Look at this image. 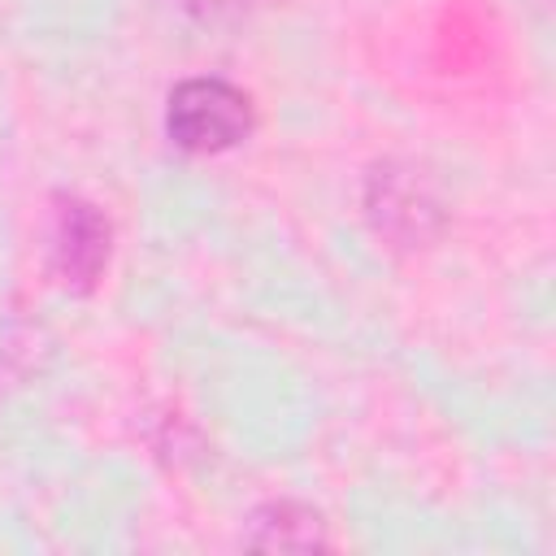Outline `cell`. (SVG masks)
Wrapping results in <instances>:
<instances>
[{
  "label": "cell",
  "mask_w": 556,
  "mask_h": 556,
  "mask_svg": "<svg viewBox=\"0 0 556 556\" xmlns=\"http://www.w3.org/2000/svg\"><path fill=\"white\" fill-rule=\"evenodd\" d=\"M256 126L252 96L222 74H191L165 96V135L178 152L217 156L239 148Z\"/></svg>",
  "instance_id": "6da1fadb"
},
{
  "label": "cell",
  "mask_w": 556,
  "mask_h": 556,
  "mask_svg": "<svg viewBox=\"0 0 556 556\" xmlns=\"http://www.w3.org/2000/svg\"><path fill=\"white\" fill-rule=\"evenodd\" d=\"M109 252H113L109 217L91 200L56 195L52 230H48V265L56 282L70 291H91L109 269Z\"/></svg>",
  "instance_id": "7a4b0ae2"
},
{
  "label": "cell",
  "mask_w": 556,
  "mask_h": 556,
  "mask_svg": "<svg viewBox=\"0 0 556 556\" xmlns=\"http://www.w3.org/2000/svg\"><path fill=\"white\" fill-rule=\"evenodd\" d=\"M365 213H369L374 230L400 248H421L443 226V208H439L434 191L408 165H378L374 169L369 191H365Z\"/></svg>",
  "instance_id": "3957f363"
},
{
  "label": "cell",
  "mask_w": 556,
  "mask_h": 556,
  "mask_svg": "<svg viewBox=\"0 0 556 556\" xmlns=\"http://www.w3.org/2000/svg\"><path fill=\"white\" fill-rule=\"evenodd\" d=\"M248 547L261 552H313L326 547V521L317 508L300 504V500H265L252 517H248Z\"/></svg>",
  "instance_id": "277c9868"
}]
</instances>
